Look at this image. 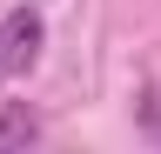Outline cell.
<instances>
[{
    "label": "cell",
    "mask_w": 161,
    "mask_h": 154,
    "mask_svg": "<svg viewBox=\"0 0 161 154\" xmlns=\"http://www.w3.org/2000/svg\"><path fill=\"white\" fill-rule=\"evenodd\" d=\"M40 47H47V20H40V7H7V13H0V81L34 74Z\"/></svg>",
    "instance_id": "cell-1"
},
{
    "label": "cell",
    "mask_w": 161,
    "mask_h": 154,
    "mask_svg": "<svg viewBox=\"0 0 161 154\" xmlns=\"http://www.w3.org/2000/svg\"><path fill=\"white\" fill-rule=\"evenodd\" d=\"M134 127H141L148 147H161V87H141L134 94Z\"/></svg>",
    "instance_id": "cell-3"
},
{
    "label": "cell",
    "mask_w": 161,
    "mask_h": 154,
    "mask_svg": "<svg viewBox=\"0 0 161 154\" xmlns=\"http://www.w3.org/2000/svg\"><path fill=\"white\" fill-rule=\"evenodd\" d=\"M40 141V114H27V101L0 107V147H34Z\"/></svg>",
    "instance_id": "cell-2"
}]
</instances>
